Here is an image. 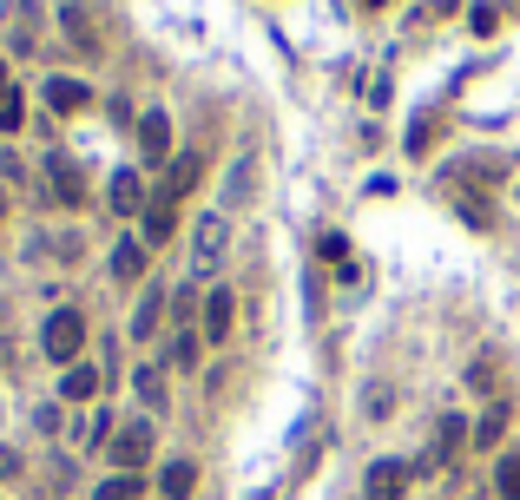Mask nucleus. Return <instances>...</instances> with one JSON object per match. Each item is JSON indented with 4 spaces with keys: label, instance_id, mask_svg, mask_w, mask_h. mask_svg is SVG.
Wrapping results in <instances>:
<instances>
[{
    "label": "nucleus",
    "instance_id": "f257e3e1",
    "mask_svg": "<svg viewBox=\"0 0 520 500\" xmlns=\"http://www.w3.org/2000/svg\"><path fill=\"white\" fill-rule=\"evenodd\" d=\"M152 448H158V428H152V422H126L119 435L106 441V461H112L119 474H139L145 461H152Z\"/></svg>",
    "mask_w": 520,
    "mask_h": 500
},
{
    "label": "nucleus",
    "instance_id": "f03ea898",
    "mask_svg": "<svg viewBox=\"0 0 520 500\" xmlns=\"http://www.w3.org/2000/svg\"><path fill=\"white\" fill-rule=\"evenodd\" d=\"M40 349H47L53 362H66V369H73L79 349H86V316H79V310H53L47 329H40Z\"/></svg>",
    "mask_w": 520,
    "mask_h": 500
},
{
    "label": "nucleus",
    "instance_id": "7ed1b4c3",
    "mask_svg": "<svg viewBox=\"0 0 520 500\" xmlns=\"http://www.w3.org/2000/svg\"><path fill=\"white\" fill-rule=\"evenodd\" d=\"M60 27H66V40H73V47L86 53V60H99V53H106V27L93 20V7L66 0V7H60Z\"/></svg>",
    "mask_w": 520,
    "mask_h": 500
},
{
    "label": "nucleus",
    "instance_id": "20e7f679",
    "mask_svg": "<svg viewBox=\"0 0 520 500\" xmlns=\"http://www.w3.org/2000/svg\"><path fill=\"white\" fill-rule=\"evenodd\" d=\"M47 198L66 204V211H79V204H86V172H79L73 158H60V152L47 158Z\"/></svg>",
    "mask_w": 520,
    "mask_h": 500
},
{
    "label": "nucleus",
    "instance_id": "39448f33",
    "mask_svg": "<svg viewBox=\"0 0 520 500\" xmlns=\"http://www.w3.org/2000/svg\"><path fill=\"white\" fill-rule=\"evenodd\" d=\"M415 474H422L415 461H376V468L363 474V481H369V500H402Z\"/></svg>",
    "mask_w": 520,
    "mask_h": 500
},
{
    "label": "nucleus",
    "instance_id": "423d86ee",
    "mask_svg": "<svg viewBox=\"0 0 520 500\" xmlns=\"http://www.w3.org/2000/svg\"><path fill=\"white\" fill-rule=\"evenodd\" d=\"M231 329H237V297H231V290H224V283H218V290H211V297H205V310H198V336H211V343H224Z\"/></svg>",
    "mask_w": 520,
    "mask_h": 500
},
{
    "label": "nucleus",
    "instance_id": "0eeeda50",
    "mask_svg": "<svg viewBox=\"0 0 520 500\" xmlns=\"http://www.w3.org/2000/svg\"><path fill=\"white\" fill-rule=\"evenodd\" d=\"M205 185V152H178L172 165H165V198H191V191Z\"/></svg>",
    "mask_w": 520,
    "mask_h": 500
},
{
    "label": "nucleus",
    "instance_id": "6e6552de",
    "mask_svg": "<svg viewBox=\"0 0 520 500\" xmlns=\"http://www.w3.org/2000/svg\"><path fill=\"white\" fill-rule=\"evenodd\" d=\"M139 152L152 158V165H172V119H165V112H145L139 119Z\"/></svg>",
    "mask_w": 520,
    "mask_h": 500
},
{
    "label": "nucleus",
    "instance_id": "1a4fd4ad",
    "mask_svg": "<svg viewBox=\"0 0 520 500\" xmlns=\"http://www.w3.org/2000/svg\"><path fill=\"white\" fill-rule=\"evenodd\" d=\"M139 224H145V244H172V237H178V204L158 191V198L139 211Z\"/></svg>",
    "mask_w": 520,
    "mask_h": 500
},
{
    "label": "nucleus",
    "instance_id": "9d476101",
    "mask_svg": "<svg viewBox=\"0 0 520 500\" xmlns=\"http://www.w3.org/2000/svg\"><path fill=\"white\" fill-rule=\"evenodd\" d=\"M47 106H53V112H86V106H93V86H79V79L53 73V79H47Z\"/></svg>",
    "mask_w": 520,
    "mask_h": 500
},
{
    "label": "nucleus",
    "instance_id": "9b49d317",
    "mask_svg": "<svg viewBox=\"0 0 520 500\" xmlns=\"http://www.w3.org/2000/svg\"><path fill=\"white\" fill-rule=\"evenodd\" d=\"M99 389H106V369H93V362H73V369H66V382H60L66 402H93Z\"/></svg>",
    "mask_w": 520,
    "mask_h": 500
},
{
    "label": "nucleus",
    "instance_id": "f8f14e48",
    "mask_svg": "<svg viewBox=\"0 0 520 500\" xmlns=\"http://www.w3.org/2000/svg\"><path fill=\"white\" fill-rule=\"evenodd\" d=\"M224 244H231V218H205V224H198V270L218 264Z\"/></svg>",
    "mask_w": 520,
    "mask_h": 500
},
{
    "label": "nucleus",
    "instance_id": "ddd939ff",
    "mask_svg": "<svg viewBox=\"0 0 520 500\" xmlns=\"http://www.w3.org/2000/svg\"><path fill=\"white\" fill-rule=\"evenodd\" d=\"M165 310H172V297H165V290H145L139 297V316H132V336H158V323H165Z\"/></svg>",
    "mask_w": 520,
    "mask_h": 500
},
{
    "label": "nucleus",
    "instance_id": "4468645a",
    "mask_svg": "<svg viewBox=\"0 0 520 500\" xmlns=\"http://www.w3.org/2000/svg\"><path fill=\"white\" fill-rule=\"evenodd\" d=\"M191 487H198V468H191V461H165V468H158V494L165 500H191Z\"/></svg>",
    "mask_w": 520,
    "mask_h": 500
},
{
    "label": "nucleus",
    "instance_id": "2eb2a0df",
    "mask_svg": "<svg viewBox=\"0 0 520 500\" xmlns=\"http://www.w3.org/2000/svg\"><path fill=\"white\" fill-rule=\"evenodd\" d=\"M145 204H152V198H145V185H139L132 172H119V178H112V211H119V218H139Z\"/></svg>",
    "mask_w": 520,
    "mask_h": 500
},
{
    "label": "nucleus",
    "instance_id": "dca6fc26",
    "mask_svg": "<svg viewBox=\"0 0 520 500\" xmlns=\"http://www.w3.org/2000/svg\"><path fill=\"white\" fill-rule=\"evenodd\" d=\"M112 277H119V283H139L145 277V244H132V237H126V244H112Z\"/></svg>",
    "mask_w": 520,
    "mask_h": 500
},
{
    "label": "nucleus",
    "instance_id": "f3484780",
    "mask_svg": "<svg viewBox=\"0 0 520 500\" xmlns=\"http://www.w3.org/2000/svg\"><path fill=\"white\" fill-rule=\"evenodd\" d=\"M494 494H501V500H520V448L501 454V468H494Z\"/></svg>",
    "mask_w": 520,
    "mask_h": 500
},
{
    "label": "nucleus",
    "instance_id": "a211bd4d",
    "mask_svg": "<svg viewBox=\"0 0 520 500\" xmlns=\"http://www.w3.org/2000/svg\"><path fill=\"white\" fill-rule=\"evenodd\" d=\"M501 435H507V408L494 402L488 415H481V422H474V448H494V441H501Z\"/></svg>",
    "mask_w": 520,
    "mask_h": 500
},
{
    "label": "nucleus",
    "instance_id": "6ab92c4d",
    "mask_svg": "<svg viewBox=\"0 0 520 500\" xmlns=\"http://www.w3.org/2000/svg\"><path fill=\"white\" fill-rule=\"evenodd\" d=\"M132 389H139L145 408H165V375L158 369H132Z\"/></svg>",
    "mask_w": 520,
    "mask_h": 500
},
{
    "label": "nucleus",
    "instance_id": "aec40b11",
    "mask_svg": "<svg viewBox=\"0 0 520 500\" xmlns=\"http://www.w3.org/2000/svg\"><path fill=\"white\" fill-rule=\"evenodd\" d=\"M93 500H139V474H112V481H99Z\"/></svg>",
    "mask_w": 520,
    "mask_h": 500
},
{
    "label": "nucleus",
    "instance_id": "412c9836",
    "mask_svg": "<svg viewBox=\"0 0 520 500\" xmlns=\"http://www.w3.org/2000/svg\"><path fill=\"white\" fill-rule=\"evenodd\" d=\"M165 356H172V369H191V362H198V336H191V329H178Z\"/></svg>",
    "mask_w": 520,
    "mask_h": 500
},
{
    "label": "nucleus",
    "instance_id": "4be33fe9",
    "mask_svg": "<svg viewBox=\"0 0 520 500\" xmlns=\"http://www.w3.org/2000/svg\"><path fill=\"white\" fill-rule=\"evenodd\" d=\"M20 125H27V99L7 93V99H0V132H20Z\"/></svg>",
    "mask_w": 520,
    "mask_h": 500
},
{
    "label": "nucleus",
    "instance_id": "5701e85b",
    "mask_svg": "<svg viewBox=\"0 0 520 500\" xmlns=\"http://www.w3.org/2000/svg\"><path fill=\"white\" fill-rule=\"evenodd\" d=\"M14 474H20V454H14V448H0V481H14Z\"/></svg>",
    "mask_w": 520,
    "mask_h": 500
},
{
    "label": "nucleus",
    "instance_id": "b1692460",
    "mask_svg": "<svg viewBox=\"0 0 520 500\" xmlns=\"http://www.w3.org/2000/svg\"><path fill=\"white\" fill-rule=\"evenodd\" d=\"M7 93H14V79H7V60H0V99H7Z\"/></svg>",
    "mask_w": 520,
    "mask_h": 500
},
{
    "label": "nucleus",
    "instance_id": "393cba45",
    "mask_svg": "<svg viewBox=\"0 0 520 500\" xmlns=\"http://www.w3.org/2000/svg\"><path fill=\"white\" fill-rule=\"evenodd\" d=\"M0 20H14V0H0Z\"/></svg>",
    "mask_w": 520,
    "mask_h": 500
},
{
    "label": "nucleus",
    "instance_id": "a878e982",
    "mask_svg": "<svg viewBox=\"0 0 520 500\" xmlns=\"http://www.w3.org/2000/svg\"><path fill=\"white\" fill-rule=\"evenodd\" d=\"M0 224H7V198H0Z\"/></svg>",
    "mask_w": 520,
    "mask_h": 500
}]
</instances>
